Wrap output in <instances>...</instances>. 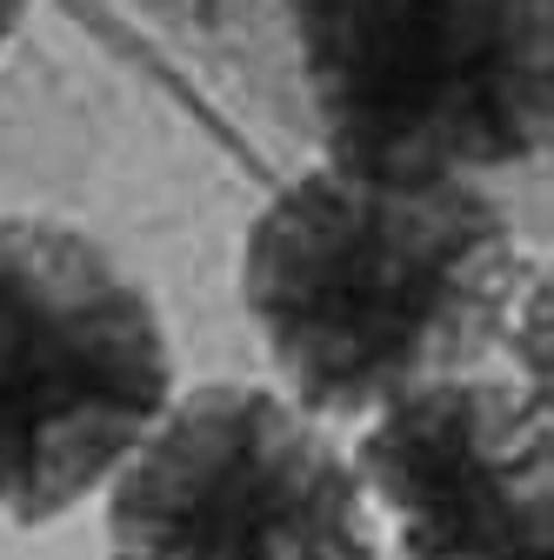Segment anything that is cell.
<instances>
[{
    "label": "cell",
    "mask_w": 554,
    "mask_h": 560,
    "mask_svg": "<svg viewBox=\"0 0 554 560\" xmlns=\"http://www.w3.org/2000/svg\"><path fill=\"white\" fill-rule=\"evenodd\" d=\"M541 280L515 214L461 174L321 161L241 241V307L314 420H368L407 387L488 368Z\"/></svg>",
    "instance_id": "obj_1"
},
{
    "label": "cell",
    "mask_w": 554,
    "mask_h": 560,
    "mask_svg": "<svg viewBox=\"0 0 554 560\" xmlns=\"http://www.w3.org/2000/svg\"><path fill=\"white\" fill-rule=\"evenodd\" d=\"M281 14L327 161L488 180L547 154L554 0H281Z\"/></svg>",
    "instance_id": "obj_2"
},
{
    "label": "cell",
    "mask_w": 554,
    "mask_h": 560,
    "mask_svg": "<svg viewBox=\"0 0 554 560\" xmlns=\"http://www.w3.org/2000/svg\"><path fill=\"white\" fill-rule=\"evenodd\" d=\"M174 400L154 294L107 241L54 214H0V514L81 508Z\"/></svg>",
    "instance_id": "obj_3"
},
{
    "label": "cell",
    "mask_w": 554,
    "mask_h": 560,
    "mask_svg": "<svg viewBox=\"0 0 554 560\" xmlns=\"http://www.w3.org/2000/svg\"><path fill=\"white\" fill-rule=\"evenodd\" d=\"M107 480L114 560H388L348 447L274 387L174 394Z\"/></svg>",
    "instance_id": "obj_4"
},
{
    "label": "cell",
    "mask_w": 554,
    "mask_h": 560,
    "mask_svg": "<svg viewBox=\"0 0 554 560\" xmlns=\"http://www.w3.org/2000/svg\"><path fill=\"white\" fill-rule=\"evenodd\" d=\"M394 560H554L547 381L448 374L361 420L348 447Z\"/></svg>",
    "instance_id": "obj_5"
},
{
    "label": "cell",
    "mask_w": 554,
    "mask_h": 560,
    "mask_svg": "<svg viewBox=\"0 0 554 560\" xmlns=\"http://www.w3.org/2000/svg\"><path fill=\"white\" fill-rule=\"evenodd\" d=\"M27 14H34V0H0V54L14 47V34L27 27Z\"/></svg>",
    "instance_id": "obj_6"
}]
</instances>
